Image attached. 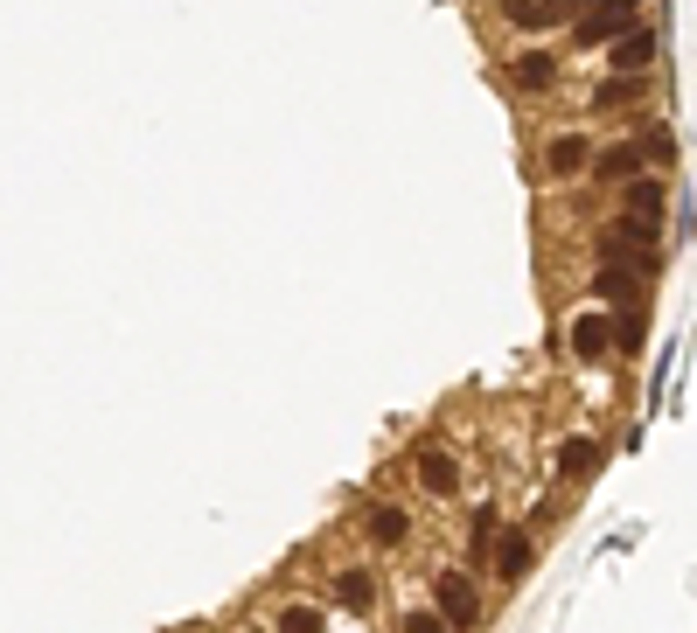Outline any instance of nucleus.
Masks as SVG:
<instances>
[{
	"instance_id": "f257e3e1",
	"label": "nucleus",
	"mask_w": 697,
	"mask_h": 633,
	"mask_svg": "<svg viewBox=\"0 0 697 633\" xmlns=\"http://www.w3.org/2000/svg\"><path fill=\"white\" fill-rule=\"evenodd\" d=\"M432 599H440L446 626H481V591H475L467 571H440V578H432Z\"/></svg>"
},
{
	"instance_id": "f03ea898",
	"label": "nucleus",
	"mask_w": 697,
	"mask_h": 633,
	"mask_svg": "<svg viewBox=\"0 0 697 633\" xmlns=\"http://www.w3.org/2000/svg\"><path fill=\"white\" fill-rule=\"evenodd\" d=\"M488 564H496L502 571V578H531V564H537V550H531V536H523V529H502L496 536V543H488Z\"/></svg>"
},
{
	"instance_id": "7ed1b4c3",
	"label": "nucleus",
	"mask_w": 697,
	"mask_h": 633,
	"mask_svg": "<svg viewBox=\"0 0 697 633\" xmlns=\"http://www.w3.org/2000/svg\"><path fill=\"white\" fill-rule=\"evenodd\" d=\"M419 488H426V494H454V488H461V467H454V453L426 446V453H419Z\"/></svg>"
},
{
	"instance_id": "20e7f679",
	"label": "nucleus",
	"mask_w": 697,
	"mask_h": 633,
	"mask_svg": "<svg viewBox=\"0 0 697 633\" xmlns=\"http://www.w3.org/2000/svg\"><path fill=\"white\" fill-rule=\"evenodd\" d=\"M655 63V28H628L614 43V70H649Z\"/></svg>"
},
{
	"instance_id": "39448f33",
	"label": "nucleus",
	"mask_w": 697,
	"mask_h": 633,
	"mask_svg": "<svg viewBox=\"0 0 697 633\" xmlns=\"http://www.w3.org/2000/svg\"><path fill=\"white\" fill-rule=\"evenodd\" d=\"M607 349H614V320H607V314H586V320L572 328V355L593 362V355H607Z\"/></svg>"
},
{
	"instance_id": "423d86ee",
	"label": "nucleus",
	"mask_w": 697,
	"mask_h": 633,
	"mask_svg": "<svg viewBox=\"0 0 697 633\" xmlns=\"http://www.w3.org/2000/svg\"><path fill=\"white\" fill-rule=\"evenodd\" d=\"M663 202H670L663 181H628V216L635 223H655V216H663Z\"/></svg>"
},
{
	"instance_id": "0eeeda50",
	"label": "nucleus",
	"mask_w": 697,
	"mask_h": 633,
	"mask_svg": "<svg viewBox=\"0 0 697 633\" xmlns=\"http://www.w3.org/2000/svg\"><path fill=\"white\" fill-rule=\"evenodd\" d=\"M335 599H342L349 612H363V606L376 599V578H370V571H363V564H349V571H342V578H335Z\"/></svg>"
},
{
	"instance_id": "6e6552de",
	"label": "nucleus",
	"mask_w": 697,
	"mask_h": 633,
	"mask_svg": "<svg viewBox=\"0 0 697 633\" xmlns=\"http://www.w3.org/2000/svg\"><path fill=\"white\" fill-rule=\"evenodd\" d=\"M600 459H607V453H600L593 438H565V453H558V473H572V481H586V473L600 467Z\"/></svg>"
},
{
	"instance_id": "1a4fd4ad",
	"label": "nucleus",
	"mask_w": 697,
	"mask_h": 633,
	"mask_svg": "<svg viewBox=\"0 0 697 633\" xmlns=\"http://www.w3.org/2000/svg\"><path fill=\"white\" fill-rule=\"evenodd\" d=\"M579 161H586V140H579V132H565V140L544 146V175H572Z\"/></svg>"
},
{
	"instance_id": "9d476101",
	"label": "nucleus",
	"mask_w": 697,
	"mask_h": 633,
	"mask_svg": "<svg viewBox=\"0 0 697 633\" xmlns=\"http://www.w3.org/2000/svg\"><path fill=\"white\" fill-rule=\"evenodd\" d=\"M593 293H600V300H635V272H628V265H600V272H593Z\"/></svg>"
},
{
	"instance_id": "9b49d317",
	"label": "nucleus",
	"mask_w": 697,
	"mask_h": 633,
	"mask_svg": "<svg viewBox=\"0 0 697 633\" xmlns=\"http://www.w3.org/2000/svg\"><path fill=\"white\" fill-rule=\"evenodd\" d=\"M405 529H411V523H405V508H391V502H376V508H370V536H376V543H405Z\"/></svg>"
},
{
	"instance_id": "f8f14e48",
	"label": "nucleus",
	"mask_w": 697,
	"mask_h": 633,
	"mask_svg": "<svg viewBox=\"0 0 697 633\" xmlns=\"http://www.w3.org/2000/svg\"><path fill=\"white\" fill-rule=\"evenodd\" d=\"M635 161L670 167V161H676V132H670V126H649V132H642V146H635Z\"/></svg>"
},
{
	"instance_id": "ddd939ff",
	"label": "nucleus",
	"mask_w": 697,
	"mask_h": 633,
	"mask_svg": "<svg viewBox=\"0 0 697 633\" xmlns=\"http://www.w3.org/2000/svg\"><path fill=\"white\" fill-rule=\"evenodd\" d=\"M488 543H496V502H481L475 523H467V550H475V564H488Z\"/></svg>"
},
{
	"instance_id": "4468645a",
	"label": "nucleus",
	"mask_w": 697,
	"mask_h": 633,
	"mask_svg": "<svg viewBox=\"0 0 697 633\" xmlns=\"http://www.w3.org/2000/svg\"><path fill=\"white\" fill-rule=\"evenodd\" d=\"M593 167H600V181H635V167H642V161H635V146H607Z\"/></svg>"
},
{
	"instance_id": "2eb2a0df",
	"label": "nucleus",
	"mask_w": 697,
	"mask_h": 633,
	"mask_svg": "<svg viewBox=\"0 0 697 633\" xmlns=\"http://www.w3.org/2000/svg\"><path fill=\"white\" fill-rule=\"evenodd\" d=\"M279 633H322V612H314V606H287V612H279Z\"/></svg>"
},
{
	"instance_id": "dca6fc26",
	"label": "nucleus",
	"mask_w": 697,
	"mask_h": 633,
	"mask_svg": "<svg viewBox=\"0 0 697 633\" xmlns=\"http://www.w3.org/2000/svg\"><path fill=\"white\" fill-rule=\"evenodd\" d=\"M502 14L523 22V28H544V22H551V14H544V0H502Z\"/></svg>"
},
{
	"instance_id": "f3484780",
	"label": "nucleus",
	"mask_w": 697,
	"mask_h": 633,
	"mask_svg": "<svg viewBox=\"0 0 697 633\" xmlns=\"http://www.w3.org/2000/svg\"><path fill=\"white\" fill-rule=\"evenodd\" d=\"M516 77H523V84H531V91H544V84H551V56H523V63H516Z\"/></svg>"
},
{
	"instance_id": "a211bd4d",
	"label": "nucleus",
	"mask_w": 697,
	"mask_h": 633,
	"mask_svg": "<svg viewBox=\"0 0 697 633\" xmlns=\"http://www.w3.org/2000/svg\"><path fill=\"white\" fill-rule=\"evenodd\" d=\"M635 91H642V84H635V77H620V84H607V91H600V98H593V105H600V112H614V105H628V98H635Z\"/></svg>"
},
{
	"instance_id": "6ab92c4d",
	"label": "nucleus",
	"mask_w": 697,
	"mask_h": 633,
	"mask_svg": "<svg viewBox=\"0 0 697 633\" xmlns=\"http://www.w3.org/2000/svg\"><path fill=\"white\" fill-rule=\"evenodd\" d=\"M405 633H454L440 612H405Z\"/></svg>"
},
{
	"instance_id": "aec40b11",
	"label": "nucleus",
	"mask_w": 697,
	"mask_h": 633,
	"mask_svg": "<svg viewBox=\"0 0 697 633\" xmlns=\"http://www.w3.org/2000/svg\"><path fill=\"white\" fill-rule=\"evenodd\" d=\"M544 14H551V22H558V14H593V0H551Z\"/></svg>"
}]
</instances>
